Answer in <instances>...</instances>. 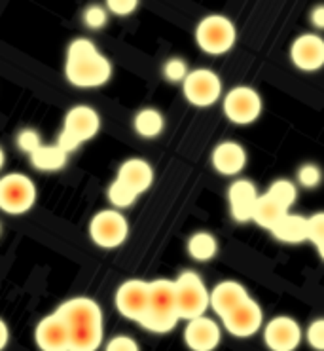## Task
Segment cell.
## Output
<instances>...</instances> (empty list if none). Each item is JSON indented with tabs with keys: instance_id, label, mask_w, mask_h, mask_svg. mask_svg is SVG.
I'll list each match as a JSON object with an SVG mask.
<instances>
[{
	"instance_id": "cell-1",
	"label": "cell",
	"mask_w": 324,
	"mask_h": 351,
	"mask_svg": "<svg viewBox=\"0 0 324 351\" xmlns=\"http://www.w3.org/2000/svg\"><path fill=\"white\" fill-rule=\"evenodd\" d=\"M65 76L76 88H99L110 80L112 65L90 38H74L66 49Z\"/></svg>"
},
{
	"instance_id": "cell-2",
	"label": "cell",
	"mask_w": 324,
	"mask_h": 351,
	"mask_svg": "<svg viewBox=\"0 0 324 351\" xmlns=\"http://www.w3.org/2000/svg\"><path fill=\"white\" fill-rule=\"evenodd\" d=\"M57 310L65 315L71 327L73 350L95 351L103 343V311L95 300L88 296H76L63 302Z\"/></svg>"
},
{
	"instance_id": "cell-3",
	"label": "cell",
	"mask_w": 324,
	"mask_h": 351,
	"mask_svg": "<svg viewBox=\"0 0 324 351\" xmlns=\"http://www.w3.org/2000/svg\"><path fill=\"white\" fill-rule=\"evenodd\" d=\"M177 285L171 279L150 281V304L140 327L155 335H165L179 325L180 321Z\"/></svg>"
},
{
	"instance_id": "cell-4",
	"label": "cell",
	"mask_w": 324,
	"mask_h": 351,
	"mask_svg": "<svg viewBox=\"0 0 324 351\" xmlns=\"http://www.w3.org/2000/svg\"><path fill=\"white\" fill-rule=\"evenodd\" d=\"M99 130H101V116L95 108L88 105L73 106L66 112L57 145H61L66 152H74L80 145L93 139Z\"/></svg>"
},
{
	"instance_id": "cell-5",
	"label": "cell",
	"mask_w": 324,
	"mask_h": 351,
	"mask_svg": "<svg viewBox=\"0 0 324 351\" xmlns=\"http://www.w3.org/2000/svg\"><path fill=\"white\" fill-rule=\"evenodd\" d=\"M237 40L235 25L226 16L212 14L203 17L195 29V42L201 51L209 56H222L234 48Z\"/></svg>"
},
{
	"instance_id": "cell-6",
	"label": "cell",
	"mask_w": 324,
	"mask_h": 351,
	"mask_svg": "<svg viewBox=\"0 0 324 351\" xmlns=\"http://www.w3.org/2000/svg\"><path fill=\"white\" fill-rule=\"evenodd\" d=\"M177 285V298H179L180 317L190 319L205 315L207 310L211 308V291L205 287L203 279L192 271L186 269L182 271L179 278L175 279Z\"/></svg>"
},
{
	"instance_id": "cell-7",
	"label": "cell",
	"mask_w": 324,
	"mask_h": 351,
	"mask_svg": "<svg viewBox=\"0 0 324 351\" xmlns=\"http://www.w3.org/2000/svg\"><path fill=\"white\" fill-rule=\"evenodd\" d=\"M36 204V186L23 173H8L0 179V207L8 215H23Z\"/></svg>"
},
{
	"instance_id": "cell-8",
	"label": "cell",
	"mask_w": 324,
	"mask_h": 351,
	"mask_svg": "<svg viewBox=\"0 0 324 351\" xmlns=\"http://www.w3.org/2000/svg\"><path fill=\"white\" fill-rule=\"evenodd\" d=\"M90 236L101 249H116L129 236V224L118 209H105L91 219Z\"/></svg>"
},
{
	"instance_id": "cell-9",
	"label": "cell",
	"mask_w": 324,
	"mask_h": 351,
	"mask_svg": "<svg viewBox=\"0 0 324 351\" xmlns=\"http://www.w3.org/2000/svg\"><path fill=\"white\" fill-rule=\"evenodd\" d=\"M224 114L232 123L249 125L262 114V97L251 86H235L224 97Z\"/></svg>"
},
{
	"instance_id": "cell-10",
	"label": "cell",
	"mask_w": 324,
	"mask_h": 351,
	"mask_svg": "<svg viewBox=\"0 0 324 351\" xmlns=\"http://www.w3.org/2000/svg\"><path fill=\"white\" fill-rule=\"evenodd\" d=\"M182 91L190 105L205 108L222 97V80L211 69H195L190 71L186 80L182 82Z\"/></svg>"
},
{
	"instance_id": "cell-11",
	"label": "cell",
	"mask_w": 324,
	"mask_h": 351,
	"mask_svg": "<svg viewBox=\"0 0 324 351\" xmlns=\"http://www.w3.org/2000/svg\"><path fill=\"white\" fill-rule=\"evenodd\" d=\"M116 310L120 311L129 321H140L145 319L146 311H148V304H150V281H142V279H127L125 283L118 287L116 291Z\"/></svg>"
},
{
	"instance_id": "cell-12",
	"label": "cell",
	"mask_w": 324,
	"mask_h": 351,
	"mask_svg": "<svg viewBox=\"0 0 324 351\" xmlns=\"http://www.w3.org/2000/svg\"><path fill=\"white\" fill-rule=\"evenodd\" d=\"M36 346L44 351H66L73 350L71 327L66 323L65 315L59 310L49 313L36 325L34 330Z\"/></svg>"
},
{
	"instance_id": "cell-13",
	"label": "cell",
	"mask_w": 324,
	"mask_h": 351,
	"mask_svg": "<svg viewBox=\"0 0 324 351\" xmlns=\"http://www.w3.org/2000/svg\"><path fill=\"white\" fill-rule=\"evenodd\" d=\"M224 328L235 338H251L260 330L264 323V313L256 300H252L251 296L239 304L237 308L226 313L224 317Z\"/></svg>"
},
{
	"instance_id": "cell-14",
	"label": "cell",
	"mask_w": 324,
	"mask_h": 351,
	"mask_svg": "<svg viewBox=\"0 0 324 351\" xmlns=\"http://www.w3.org/2000/svg\"><path fill=\"white\" fill-rule=\"evenodd\" d=\"M301 327L296 319L279 315L264 328V342L273 351H294L301 342Z\"/></svg>"
},
{
	"instance_id": "cell-15",
	"label": "cell",
	"mask_w": 324,
	"mask_h": 351,
	"mask_svg": "<svg viewBox=\"0 0 324 351\" xmlns=\"http://www.w3.org/2000/svg\"><path fill=\"white\" fill-rule=\"evenodd\" d=\"M290 61L303 73H315L324 66V38L319 34H301L290 46Z\"/></svg>"
},
{
	"instance_id": "cell-16",
	"label": "cell",
	"mask_w": 324,
	"mask_h": 351,
	"mask_svg": "<svg viewBox=\"0 0 324 351\" xmlns=\"http://www.w3.org/2000/svg\"><path fill=\"white\" fill-rule=\"evenodd\" d=\"M222 340L220 327L207 315H199L188 321L184 328V342L194 351H212Z\"/></svg>"
},
{
	"instance_id": "cell-17",
	"label": "cell",
	"mask_w": 324,
	"mask_h": 351,
	"mask_svg": "<svg viewBox=\"0 0 324 351\" xmlns=\"http://www.w3.org/2000/svg\"><path fill=\"white\" fill-rule=\"evenodd\" d=\"M258 190L251 180L237 179L227 188V199H229V211L237 222L252 221L254 207L258 202Z\"/></svg>"
},
{
	"instance_id": "cell-18",
	"label": "cell",
	"mask_w": 324,
	"mask_h": 351,
	"mask_svg": "<svg viewBox=\"0 0 324 351\" xmlns=\"http://www.w3.org/2000/svg\"><path fill=\"white\" fill-rule=\"evenodd\" d=\"M211 162L214 171L224 177H235L243 171L247 165V152L235 141H224L214 147L211 154Z\"/></svg>"
},
{
	"instance_id": "cell-19",
	"label": "cell",
	"mask_w": 324,
	"mask_h": 351,
	"mask_svg": "<svg viewBox=\"0 0 324 351\" xmlns=\"http://www.w3.org/2000/svg\"><path fill=\"white\" fill-rule=\"evenodd\" d=\"M249 298V293L241 283L237 281H220L211 291V308L212 311L224 317L226 313L237 308L239 304Z\"/></svg>"
},
{
	"instance_id": "cell-20",
	"label": "cell",
	"mask_w": 324,
	"mask_h": 351,
	"mask_svg": "<svg viewBox=\"0 0 324 351\" xmlns=\"http://www.w3.org/2000/svg\"><path fill=\"white\" fill-rule=\"evenodd\" d=\"M118 179L127 182L133 190H137L138 194L146 192L154 182V169L142 158H131L125 160L120 169H118Z\"/></svg>"
},
{
	"instance_id": "cell-21",
	"label": "cell",
	"mask_w": 324,
	"mask_h": 351,
	"mask_svg": "<svg viewBox=\"0 0 324 351\" xmlns=\"http://www.w3.org/2000/svg\"><path fill=\"white\" fill-rule=\"evenodd\" d=\"M271 236L279 241H283V243H290V245L309 241V219L286 213L283 219L273 226Z\"/></svg>"
},
{
	"instance_id": "cell-22",
	"label": "cell",
	"mask_w": 324,
	"mask_h": 351,
	"mask_svg": "<svg viewBox=\"0 0 324 351\" xmlns=\"http://www.w3.org/2000/svg\"><path fill=\"white\" fill-rule=\"evenodd\" d=\"M68 154L61 145H42L36 152L29 156L34 169L42 173H55L61 171L68 162Z\"/></svg>"
},
{
	"instance_id": "cell-23",
	"label": "cell",
	"mask_w": 324,
	"mask_h": 351,
	"mask_svg": "<svg viewBox=\"0 0 324 351\" xmlns=\"http://www.w3.org/2000/svg\"><path fill=\"white\" fill-rule=\"evenodd\" d=\"M286 213H288V209H286L284 205L279 204L275 197L269 196L268 192H266V194H262V196L258 197V202H256L252 221L256 222L258 226H262V228H266L271 232L273 226L283 219Z\"/></svg>"
},
{
	"instance_id": "cell-24",
	"label": "cell",
	"mask_w": 324,
	"mask_h": 351,
	"mask_svg": "<svg viewBox=\"0 0 324 351\" xmlns=\"http://www.w3.org/2000/svg\"><path fill=\"white\" fill-rule=\"evenodd\" d=\"M135 131L145 139H155L165 130V118L158 108H142L135 114Z\"/></svg>"
},
{
	"instance_id": "cell-25",
	"label": "cell",
	"mask_w": 324,
	"mask_h": 351,
	"mask_svg": "<svg viewBox=\"0 0 324 351\" xmlns=\"http://www.w3.org/2000/svg\"><path fill=\"white\" fill-rule=\"evenodd\" d=\"M219 253V243L209 232H197L188 239V254L195 262H207Z\"/></svg>"
},
{
	"instance_id": "cell-26",
	"label": "cell",
	"mask_w": 324,
	"mask_h": 351,
	"mask_svg": "<svg viewBox=\"0 0 324 351\" xmlns=\"http://www.w3.org/2000/svg\"><path fill=\"white\" fill-rule=\"evenodd\" d=\"M108 202L116 207V209H127L131 205L135 204V199L138 197L137 190H133V188L127 184V182H123L122 179H116L112 180V184L108 186Z\"/></svg>"
},
{
	"instance_id": "cell-27",
	"label": "cell",
	"mask_w": 324,
	"mask_h": 351,
	"mask_svg": "<svg viewBox=\"0 0 324 351\" xmlns=\"http://www.w3.org/2000/svg\"><path fill=\"white\" fill-rule=\"evenodd\" d=\"M269 196H273L281 205H284L286 209H290L292 205L296 204L298 199V188L296 184L288 179H277L275 182H271V186L268 188Z\"/></svg>"
},
{
	"instance_id": "cell-28",
	"label": "cell",
	"mask_w": 324,
	"mask_h": 351,
	"mask_svg": "<svg viewBox=\"0 0 324 351\" xmlns=\"http://www.w3.org/2000/svg\"><path fill=\"white\" fill-rule=\"evenodd\" d=\"M296 179H298V184L306 190H313L316 188L321 182H323V171L321 167L316 164H303L296 173Z\"/></svg>"
},
{
	"instance_id": "cell-29",
	"label": "cell",
	"mask_w": 324,
	"mask_h": 351,
	"mask_svg": "<svg viewBox=\"0 0 324 351\" xmlns=\"http://www.w3.org/2000/svg\"><path fill=\"white\" fill-rule=\"evenodd\" d=\"M188 74H190V71H188V65L184 59L171 58L169 61H165V65H163V76H165V80L171 84H182L186 80Z\"/></svg>"
},
{
	"instance_id": "cell-30",
	"label": "cell",
	"mask_w": 324,
	"mask_h": 351,
	"mask_svg": "<svg viewBox=\"0 0 324 351\" xmlns=\"http://www.w3.org/2000/svg\"><path fill=\"white\" fill-rule=\"evenodd\" d=\"M108 21V8H103L99 4H93V6H88L86 12H84V23L91 31H99L103 29Z\"/></svg>"
},
{
	"instance_id": "cell-31",
	"label": "cell",
	"mask_w": 324,
	"mask_h": 351,
	"mask_svg": "<svg viewBox=\"0 0 324 351\" xmlns=\"http://www.w3.org/2000/svg\"><path fill=\"white\" fill-rule=\"evenodd\" d=\"M16 143H17V148H19L21 152L31 156L33 152H36V150L42 147L40 133L34 130H21L19 133H17Z\"/></svg>"
},
{
	"instance_id": "cell-32",
	"label": "cell",
	"mask_w": 324,
	"mask_h": 351,
	"mask_svg": "<svg viewBox=\"0 0 324 351\" xmlns=\"http://www.w3.org/2000/svg\"><path fill=\"white\" fill-rule=\"evenodd\" d=\"M306 340L313 350L324 351V317L315 319L309 325L308 332H306Z\"/></svg>"
},
{
	"instance_id": "cell-33",
	"label": "cell",
	"mask_w": 324,
	"mask_h": 351,
	"mask_svg": "<svg viewBox=\"0 0 324 351\" xmlns=\"http://www.w3.org/2000/svg\"><path fill=\"white\" fill-rule=\"evenodd\" d=\"M106 8L114 16H131L138 8V0H106Z\"/></svg>"
},
{
	"instance_id": "cell-34",
	"label": "cell",
	"mask_w": 324,
	"mask_h": 351,
	"mask_svg": "<svg viewBox=\"0 0 324 351\" xmlns=\"http://www.w3.org/2000/svg\"><path fill=\"white\" fill-rule=\"evenodd\" d=\"M309 241H313L315 245L324 241V211L309 217Z\"/></svg>"
},
{
	"instance_id": "cell-35",
	"label": "cell",
	"mask_w": 324,
	"mask_h": 351,
	"mask_svg": "<svg viewBox=\"0 0 324 351\" xmlns=\"http://www.w3.org/2000/svg\"><path fill=\"white\" fill-rule=\"evenodd\" d=\"M106 350L108 351H138V343L135 342V338H131L127 335H118L110 338L106 342Z\"/></svg>"
},
{
	"instance_id": "cell-36",
	"label": "cell",
	"mask_w": 324,
	"mask_h": 351,
	"mask_svg": "<svg viewBox=\"0 0 324 351\" xmlns=\"http://www.w3.org/2000/svg\"><path fill=\"white\" fill-rule=\"evenodd\" d=\"M311 23H313V27H316V29L324 31V4L323 6L313 8V12H311Z\"/></svg>"
},
{
	"instance_id": "cell-37",
	"label": "cell",
	"mask_w": 324,
	"mask_h": 351,
	"mask_svg": "<svg viewBox=\"0 0 324 351\" xmlns=\"http://www.w3.org/2000/svg\"><path fill=\"white\" fill-rule=\"evenodd\" d=\"M0 332H2V338H0V348H6L10 340V332H8V325H6L4 321L0 323Z\"/></svg>"
},
{
	"instance_id": "cell-38",
	"label": "cell",
	"mask_w": 324,
	"mask_h": 351,
	"mask_svg": "<svg viewBox=\"0 0 324 351\" xmlns=\"http://www.w3.org/2000/svg\"><path fill=\"white\" fill-rule=\"evenodd\" d=\"M316 249H319V254H321V258L324 261V241H323V243H319V245H316Z\"/></svg>"
}]
</instances>
